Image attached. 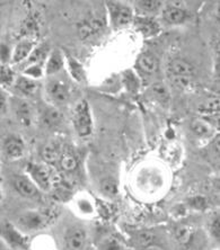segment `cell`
<instances>
[{
	"label": "cell",
	"instance_id": "6da1fadb",
	"mask_svg": "<svg viewBox=\"0 0 220 250\" xmlns=\"http://www.w3.org/2000/svg\"><path fill=\"white\" fill-rule=\"evenodd\" d=\"M73 123L80 137H88L91 133V117L86 102H80L73 111Z\"/></svg>",
	"mask_w": 220,
	"mask_h": 250
},
{
	"label": "cell",
	"instance_id": "7a4b0ae2",
	"mask_svg": "<svg viewBox=\"0 0 220 250\" xmlns=\"http://www.w3.org/2000/svg\"><path fill=\"white\" fill-rule=\"evenodd\" d=\"M86 246V232L82 228H72L65 237V250H84Z\"/></svg>",
	"mask_w": 220,
	"mask_h": 250
},
{
	"label": "cell",
	"instance_id": "3957f363",
	"mask_svg": "<svg viewBox=\"0 0 220 250\" xmlns=\"http://www.w3.org/2000/svg\"><path fill=\"white\" fill-rule=\"evenodd\" d=\"M28 172L33 178V181L35 182L36 186H40L43 189H49L51 187V175L49 170L45 167L41 166V165L31 164L28 165Z\"/></svg>",
	"mask_w": 220,
	"mask_h": 250
},
{
	"label": "cell",
	"instance_id": "277c9868",
	"mask_svg": "<svg viewBox=\"0 0 220 250\" xmlns=\"http://www.w3.org/2000/svg\"><path fill=\"white\" fill-rule=\"evenodd\" d=\"M14 187L24 197L34 198L39 195L38 186L32 181H29L27 177H25V176H17V177H15Z\"/></svg>",
	"mask_w": 220,
	"mask_h": 250
},
{
	"label": "cell",
	"instance_id": "5b68a950",
	"mask_svg": "<svg viewBox=\"0 0 220 250\" xmlns=\"http://www.w3.org/2000/svg\"><path fill=\"white\" fill-rule=\"evenodd\" d=\"M170 70L173 73V76L179 77H191L196 75L197 69L189 61L183 60V59H174L170 63Z\"/></svg>",
	"mask_w": 220,
	"mask_h": 250
},
{
	"label": "cell",
	"instance_id": "8992f818",
	"mask_svg": "<svg viewBox=\"0 0 220 250\" xmlns=\"http://www.w3.org/2000/svg\"><path fill=\"white\" fill-rule=\"evenodd\" d=\"M46 222V215L40 212H31L22 215L20 218V224L24 229L33 230L39 229Z\"/></svg>",
	"mask_w": 220,
	"mask_h": 250
},
{
	"label": "cell",
	"instance_id": "52a82bcc",
	"mask_svg": "<svg viewBox=\"0 0 220 250\" xmlns=\"http://www.w3.org/2000/svg\"><path fill=\"white\" fill-rule=\"evenodd\" d=\"M3 150L10 159H18L24 153V143L20 138L10 137L5 141Z\"/></svg>",
	"mask_w": 220,
	"mask_h": 250
},
{
	"label": "cell",
	"instance_id": "ba28073f",
	"mask_svg": "<svg viewBox=\"0 0 220 250\" xmlns=\"http://www.w3.org/2000/svg\"><path fill=\"white\" fill-rule=\"evenodd\" d=\"M47 90H49V94L51 98L57 103H65L68 101L69 98V90L68 87L66 86V83L62 82H52L50 83L49 87H47Z\"/></svg>",
	"mask_w": 220,
	"mask_h": 250
},
{
	"label": "cell",
	"instance_id": "9c48e42d",
	"mask_svg": "<svg viewBox=\"0 0 220 250\" xmlns=\"http://www.w3.org/2000/svg\"><path fill=\"white\" fill-rule=\"evenodd\" d=\"M43 158L47 163H56L57 160L60 159L62 154V146L60 141H51L44 146L43 149Z\"/></svg>",
	"mask_w": 220,
	"mask_h": 250
},
{
	"label": "cell",
	"instance_id": "30bf717a",
	"mask_svg": "<svg viewBox=\"0 0 220 250\" xmlns=\"http://www.w3.org/2000/svg\"><path fill=\"white\" fill-rule=\"evenodd\" d=\"M163 16H164V20L166 21L167 23L179 24L185 21L186 13L185 10H183L182 8L171 6V7H167V8L164 10Z\"/></svg>",
	"mask_w": 220,
	"mask_h": 250
},
{
	"label": "cell",
	"instance_id": "8fae6325",
	"mask_svg": "<svg viewBox=\"0 0 220 250\" xmlns=\"http://www.w3.org/2000/svg\"><path fill=\"white\" fill-rule=\"evenodd\" d=\"M138 65L144 72L154 73L158 69V61H157V59L153 54L144 53L138 59Z\"/></svg>",
	"mask_w": 220,
	"mask_h": 250
},
{
	"label": "cell",
	"instance_id": "7c38bea8",
	"mask_svg": "<svg viewBox=\"0 0 220 250\" xmlns=\"http://www.w3.org/2000/svg\"><path fill=\"white\" fill-rule=\"evenodd\" d=\"M33 47V43L31 41H22L17 44V46L15 47L14 53H13V62L18 63L22 60H24L29 53H31Z\"/></svg>",
	"mask_w": 220,
	"mask_h": 250
},
{
	"label": "cell",
	"instance_id": "4fadbf2b",
	"mask_svg": "<svg viewBox=\"0 0 220 250\" xmlns=\"http://www.w3.org/2000/svg\"><path fill=\"white\" fill-rule=\"evenodd\" d=\"M16 88L22 94L26 95V96H33V95H35L36 91H38L39 86L38 83L33 82V80L21 77V78H18L16 82Z\"/></svg>",
	"mask_w": 220,
	"mask_h": 250
},
{
	"label": "cell",
	"instance_id": "5bb4252c",
	"mask_svg": "<svg viewBox=\"0 0 220 250\" xmlns=\"http://www.w3.org/2000/svg\"><path fill=\"white\" fill-rule=\"evenodd\" d=\"M16 114L18 120L23 125H29L32 122V108L26 102H20L16 107Z\"/></svg>",
	"mask_w": 220,
	"mask_h": 250
},
{
	"label": "cell",
	"instance_id": "9a60e30c",
	"mask_svg": "<svg viewBox=\"0 0 220 250\" xmlns=\"http://www.w3.org/2000/svg\"><path fill=\"white\" fill-rule=\"evenodd\" d=\"M193 231L189 226H179L174 231V237L176 241L181 245H188L192 238Z\"/></svg>",
	"mask_w": 220,
	"mask_h": 250
},
{
	"label": "cell",
	"instance_id": "2e32d148",
	"mask_svg": "<svg viewBox=\"0 0 220 250\" xmlns=\"http://www.w3.org/2000/svg\"><path fill=\"white\" fill-rule=\"evenodd\" d=\"M60 165L66 171H73L78 167L77 158L70 151H64L60 157Z\"/></svg>",
	"mask_w": 220,
	"mask_h": 250
},
{
	"label": "cell",
	"instance_id": "e0dca14e",
	"mask_svg": "<svg viewBox=\"0 0 220 250\" xmlns=\"http://www.w3.org/2000/svg\"><path fill=\"white\" fill-rule=\"evenodd\" d=\"M113 17H114V21L117 26H122V25L130 23L132 20V12L128 7H120V8H116Z\"/></svg>",
	"mask_w": 220,
	"mask_h": 250
},
{
	"label": "cell",
	"instance_id": "ac0fdd59",
	"mask_svg": "<svg viewBox=\"0 0 220 250\" xmlns=\"http://www.w3.org/2000/svg\"><path fill=\"white\" fill-rule=\"evenodd\" d=\"M191 130L198 137H208L211 133L210 125L202 120H194L191 123Z\"/></svg>",
	"mask_w": 220,
	"mask_h": 250
},
{
	"label": "cell",
	"instance_id": "d6986e66",
	"mask_svg": "<svg viewBox=\"0 0 220 250\" xmlns=\"http://www.w3.org/2000/svg\"><path fill=\"white\" fill-rule=\"evenodd\" d=\"M62 120V114L56 108H50L47 109L45 115H44V121L47 125L50 126H54L61 122Z\"/></svg>",
	"mask_w": 220,
	"mask_h": 250
},
{
	"label": "cell",
	"instance_id": "ffe728a7",
	"mask_svg": "<svg viewBox=\"0 0 220 250\" xmlns=\"http://www.w3.org/2000/svg\"><path fill=\"white\" fill-rule=\"evenodd\" d=\"M101 189L108 196H115L117 194V184L114 179L106 178L101 184Z\"/></svg>",
	"mask_w": 220,
	"mask_h": 250
},
{
	"label": "cell",
	"instance_id": "44dd1931",
	"mask_svg": "<svg viewBox=\"0 0 220 250\" xmlns=\"http://www.w3.org/2000/svg\"><path fill=\"white\" fill-rule=\"evenodd\" d=\"M62 67V59L61 56L57 51L51 56L49 62H47V73H53L60 70Z\"/></svg>",
	"mask_w": 220,
	"mask_h": 250
},
{
	"label": "cell",
	"instance_id": "7402d4cb",
	"mask_svg": "<svg viewBox=\"0 0 220 250\" xmlns=\"http://www.w3.org/2000/svg\"><path fill=\"white\" fill-rule=\"evenodd\" d=\"M2 231H3V234H5V237L8 239L10 242H13V244L18 245V246L23 245V242H24L23 239H22V237L20 236V234L15 232V230L13 229L12 227L7 226V227L3 228Z\"/></svg>",
	"mask_w": 220,
	"mask_h": 250
},
{
	"label": "cell",
	"instance_id": "603a6c76",
	"mask_svg": "<svg viewBox=\"0 0 220 250\" xmlns=\"http://www.w3.org/2000/svg\"><path fill=\"white\" fill-rule=\"evenodd\" d=\"M137 242L140 246H144V247H147V246L152 245L154 242V239H155V236H154L153 232L150 231H141L137 234Z\"/></svg>",
	"mask_w": 220,
	"mask_h": 250
},
{
	"label": "cell",
	"instance_id": "cb8c5ba5",
	"mask_svg": "<svg viewBox=\"0 0 220 250\" xmlns=\"http://www.w3.org/2000/svg\"><path fill=\"white\" fill-rule=\"evenodd\" d=\"M172 82L175 84V87L179 88V89H189L192 84V82L189 77H179V76H173Z\"/></svg>",
	"mask_w": 220,
	"mask_h": 250
},
{
	"label": "cell",
	"instance_id": "d4e9b609",
	"mask_svg": "<svg viewBox=\"0 0 220 250\" xmlns=\"http://www.w3.org/2000/svg\"><path fill=\"white\" fill-rule=\"evenodd\" d=\"M13 80V73L8 68L0 64V84L9 83Z\"/></svg>",
	"mask_w": 220,
	"mask_h": 250
},
{
	"label": "cell",
	"instance_id": "484cf974",
	"mask_svg": "<svg viewBox=\"0 0 220 250\" xmlns=\"http://www.w3.org/2000/svg\"><path fill=\"white\" fill-rule=\"evenodd\" d=\"M139 5H140V8L146 12H154L160 6V2L155 0H144V1H139Z\"/></svg>",
	"mask_w": 220,
	"mask_h": 250
},
{
	"label": "cell",
	"instance_id": "4316f807",
	"mask_svg": "<svg viewBox=\"0 0 220 250\" xmlns=\"http://www.w3.org/2000/svg\"><path fill=\"white\" fill-rule=\"evenodd\" d=\"M153 90H154V94L156 95L158 98L161 99H166L167 98V90L166 88H165L163 84H155V86L153 87Z\"/></svg>",
	"mask_w": 220,
	"mask_h": 250
},
{
	"label": "cell",
	"instance_id": "83f0119b",
	"mask_svg": "<svg viewBox=\"0 0 220 250\" xmlns=\"http://www.w3.org/2000/svg\"><path fill=\"white\" fill-rule=\"evenodd\" d=\"M94 32L91 31V28L89 27V25H88L87 23H84L79 26V35L82 36L83 39L88 38V36H90Z\"/></svg>",
	"mask_w": 220,
	"mask_h": 250
},
{
	"label": "cell",
	"instance_id": "f1b7e54d",
	"mask_svg": "<svg viewBox=\"0 0 220 250\" xmlns=\"http://www.w3.org/2000/svg\"><path fill=\"white\" fill-rule=\"evenodd\" d=\"M104 250H121L120 245L117 244L116 240L114 239H109L108 241L104 244V247H103Z\"/></svg>",
	"mask_w": 220,
	"mask_h": 250
},
{
	"label": "cell",
	"instance_id": "f546056e",
	"mask_svg": "<svg viewBox=\"0 0 220 250\" xmlns=\"http://www.w3.org/2000/svg\"><path fill=\"white\" fill-rule=\"evenodd\" d=\"M7 107V101H6V96L5 94L2 93V90L0 89V115H2L6 111Z\"/></svg>",
	"mask_w": 220,
	"mask_h": 250
},
{
	"label": "cell",
	"instance_id": "4dcf8cb0",
	"mask_svg": "<svg viewBox=\"0 0 220 250\" xmlns=\"http://www.w3.org/2000/svg\"><path fill=\"white\" fill-rule=\"evenodd\" d=\"M144 250H165L163 247H160L158 245H155V244H152L149 246H147V247L144 248Z\"/></svg>",
	"mask_w": 220,
	"mask_h": 250
},
{
	"label": "cell",
	"instance_id": "1f68e13d",
	"mask_svg": "<svg viewBox=\"0 0 220 250\" xmlns=\"http://www.w3.org/2000/svg\"><path fill=\"white\" fill-rule=\"evenodd\" d=\"M2 201V190H1V188H0V202Z\"/></svg>",
	"mask_w": 220,
	"mask_h": 250
},
{
	"label": "cell",
	"instance_id": "d6a6232c",
	"mask_svg": "<svg viewBox=\"0 0 220 250\" xmlns=\"http://www.w3.org/2000/svg\"><path fill=\"white\" fill-rule=\"evenodd\" d=\"M5 3H7L6 1H0V6H1V5H5Z\"/></svg>",
	"mask_w": 220,
	"mask_h": 250
},
{
	"label": "cell",
	"instance_id": "836d02e7",
	"mask_svg": "<svg viewBox=\"0 0 220 250\" xmlns=\"http://www.w3.org/2000/svg\"><path fill=\"white\" fill-rule=\"evenodd\" d=\"M0 250H3V247H2V244L0 242Z\"/></svg>",
	"mask_w": 220,
	"mask_h": 250
}]
</instances>
